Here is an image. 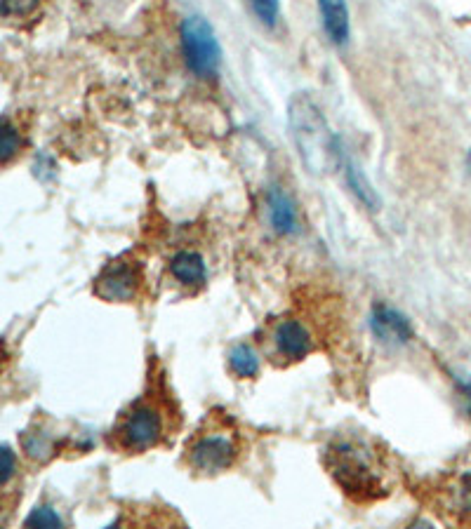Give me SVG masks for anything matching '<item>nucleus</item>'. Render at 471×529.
Returning <instances> with one entry per match:
<instances>
[{"instance_id": "f257e3e1", "label": "nucleus", "mask_w": 471, "mask_h": 529, "mask_svg": "<svg viewBox=\"0 0 471 529\" xmlns=\"http://www.w3.org/2000/svg\"><path fill=\"white\" fill-rule=\"evenodd\" d=\"M288 111L290 130H293V139L302 156V163L314 174L333 170V165L340 160V153H337L340 139L330 135L328 123H325L323 113L314 104V99L307 95H295Z\"/></svg>"}, {"instance_id": "f03ea898", "label": "nucleus", "mask_w": 471, "mask_h": 529, "mask_svg": "<svg viewBox=\"0 0 471 529\" xmlns=\"http://www.w3.org/2000/svg\"><path fill=\"white\" fill-rule=\"evenodd\" d=\"M328 466L335 480L349 494L361 499L380 497L382 494V473L375 464V457L358 443H337L328 452Z\"/></svg>"}, {"instance_id": "7ed1b4c3", "label": "nucleus", "mask_w": 471, "mask_h": 529, "mask_svg": "<svg viewBox=\"0 0 471 529\" xmlns=\"http://www.w3.org/2000/svg\"><path fill=\"white\" fill-rule=\"evenodd\" d=\"M182 45L189 69L201 78H212L220 69L222 48L215 31L203 17H189L182 24Z\"/></svg>"}, {"instance_id": "20e7f679", "label": "nucleus", "mask_w": 471, "mask_h": 529, "mask_svg": "<svg viewBox=\"0 0 471 529\" xmlns=\"http://www.w3.org/2000/svg\"><path fill=\"white\" fill-rule=\"evenodd\" d=\"M163 433V421L156 407L137 405L121 424V445L130 452H144L158 443Z\"/></svg>"}, {"instance_id": "39448f33", "label": "nucleus", "mask_w": 471, "mask_h": 529, "mask_svg": "<svg viewBox=\"0 0 471 529\" xmlns=\"http://www.w3.org/2000/svg\"><path fill=\"white\" fill-rule=\"evenodd\" d=\"M234 454H236L234 440L227 438V435L215 433V435H203V438H198L194 447H191L189 459L196 471L220 473L224 471V468L231 466Z\"/></svg>"}, {"instance_id": "423d86ee", "label": "nucleus", "mask_w": 471, "mask_h": 529, "mask_svg": "<svg viewBox=\"0 0 471 529\" xmlns=\"http://www.w3.org/2000/svg\"><path fill=\"white\" fill-rule=\"evenodd\" d=\"M137 271L130 264L109 266L97 280V294L106 301H130L137 294Z\"/></svg>"}, {"instance_id": "0eeeda50", "label": "nucleus", "mask_w": 471, "mask_h": 529, "mask_svg": "<svg viewBox=\"0 0 471 529\" xmlns=\"http://www.w3.org/2000/svg\"><path fill=\"white\" fill-rule=\"evenodd\" d=\"M370 327H373L375 337L384 344H406L413 337V327H410L408 318L387 304H377L373 308Z\"/></svg>"}, {"instance_id": "6e6552de", "label": "nucleus", "mask_w": 471, "mask_h": 529, "mask_svg": "<svg viewBox=\"0 0 471 529\" xmlns=\"http://www.w3.org/2000/svg\"><path fill=\"white\" fill-rule=\"evenodd\" d=\"M274 344L278 356L285 360H302L311 351V339L307 327L297 320H283L274 332Z\"/></svg>"}, {"instance_id": "1a4fd4ad", "label": "nucleus", "mask_w": 471, "mask_h": 529, "mask_svg": "<svg viewBox=\"0 0 471 529\" xmlns=\"http://www.w3.org/2000/svg\"><path fill=\"white\" fill-rule=\"evenodd\" d=\"M323 29L335 45H344L349 40V10L347 0H318Z\"/></svg>"}, {"instance_id": "9d476101", "label": "nucleus", "mask_w": 471, "mask_h": 529, "mask_svg": "<svg viewBox=\"0 0 471 529\" xmlns=\"http://www.w3.org/2000/svg\"><path fill=\"white\" fill-rule=\"evenodd\" d=\"M337 153H340V163L344 165V174H347V184L351 186V191L356 193L358 200H361L368 210H377V207H380V198H377L373 184L368 182L366 174L358 170V165L347 153H342V144H337Z\"/></svg>"}, {"instance_id": "9b49d317", "label": "nucleus", "mask_w": 471, "mask_h": 529, "mask_svg": "<svg viewBox=\"0 0 471 529\" xmlns=\"http://www.w3.org/2000/svg\"><path fill=\"white\" fill-rule=\"evenodd\" d=\"M269 217H271V226H274L276 233H288L297 231V210L293 205V200L281 189H271L269 191Z\"/></svg>"}, {"instance_id": "f8f14e48", "label": "nucleus", "mask_w": 471, "mask_h": 529, "mask_svg": "<svg viewBox=\"0 0 471 529\" xmlns=\"http://www.w3.org/2000/svg\"><path fill=\"white\" fill-rule=\"evenodd\" d=\"M170 273L175 276L182 285H203L208 278L205 271V261L201 254L196 252H179L170 261Z\"/></svg>"}, {"instance_id": "ddd939ff", "label": "nucleus", "mask_w": 471, "mask_h": 529, "mask_svg": "<svg viewBox=\"0 0 471 529\" xmlns=\"http://www.w3.org/2000/svg\"><path fill=\"white\" fill-rule=\"evenodd\" d=\"M229 360H231V370H234L241 379L255 377L257 370H260V358H257L255 348L248 344L236 346L234 351H231Z\"/></svg>"}, {"instance_id": "4468645a", "label": "nucleus", "mask_w": 471, "mask_h": 529, "mask_svg": "<svg viewBox=\"0 0 471 529\" xmlns=\"http://www.w3.org/2000/svg\"><path fill=\"white\" fill-rule=\"evenodd\" d=\"M22 149V137L17 127L10 125L8 120H0V163H10Z\"/></svg>"}, {"instance_id": "2eb2a0df", "label": "nucleus", "mask_w": 471, "mask_h": 529, "mask_svg": "<svg viewBox=\"0 0 471 529\" xmlns=\"http://www.w3.org/2000/svg\"><path fill=\"white\" fill-rule=\"evenodd\" d=\"M250 5L264 26H274L278 15H281V3L278 0H250Z\"/></svg>"}, {"instance_id": "dca6fc26", "label": "nucleus", "mask_w": 471, "mask_h": 529, "mask_svg": "<svg viewBox=\"0 0 471 529\" xmlns=\"http://www.w3.org/2000/svg\"><path fill=\"white\" fill-rule=\"evenodd\" d=\"M26 525L29 527H62V518H59L52 508L41 506V508H36L29 518H26Z\"/></svg>"}, {"instance_id": "f3484780", "label": "nucleus", "mask_w": 471, "mask_h": 529, "mask_svg": "<svg viewBox=\"0 0 471 529\" xmlns=\"http://www.w3.org/2000/svg\"><path fill=\"white\" fill-rule=\"evenodd\" d=\"M38 5V0H0V15L22 17Z\"/></svg>"}, {"instance_id": "a211bd4d", "label": "nucleus", "mask_w": 471, "mask_h": 529, "mask_svg": "<svg viewBox=\"0 0 471 529\" xmlns=\"http://www.w3.org/2000/svg\"><path fill=\"white\" fill-rule=\"evenodd\" d=\"M15 466H17L15 452H12L10 447L0 445V485H5V482L15 475Z\"/></svg>"}, {"instance_id": "6ab92c4d", "label": "nucleus", "mask_w": 471, "mask_h": 529, "mask_svg": "<svg viewBox=\"0 0 471 529\" xmlns=\"http://www.w3.org/2000/svg\"><path fill=\"white\" fill-rule=\"evenodd\" d=\"M460 499H462V506L464 511L471 515V473H467L462 478V487H460Z\"/></svg>"}, {"instance_id": "aec40b11", "label": "nucleus", "mask_w": 471, "mask_h": 529, "mask_svg": "<svg viewBox=\"0 0 471 529\" xmlns=\"http://www.w3.org/2000/svg\"><path fill=\"white\" fill-rule=\"evenodd\" d=\"M457 381H460L462 393L467 395V405H469V414H471V379H457Z\"/></svg>"}, {"instance_id": "412c9836", "label": "nucleus", "mask_w": 471, "mask_h": 529, "mask_svg": "<svg viewBox=\"0 0 471 529\" xmlns=\"http://www.w3.org/2000/svg\"><path fill=\"white\" fill-rule=\"evenodd\" d=\"M467 163H469V167H471V151H469V158H467Z\"/></svg>"}]
</instances>
